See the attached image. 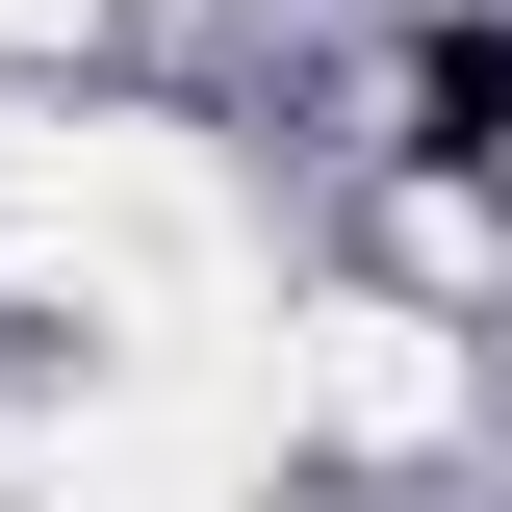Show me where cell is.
I'll use <instances>...</instances> for the list:
<instances>
[{"label": "cell", "instance_id": "6da1fadb", "mask_svg": "<svg viewBox=\"0 0 512 512\" xmlns=\"http://www.w3.org/2000/svg\"><path fill=\"white\" fill-rule=\"evenodd\" d=\"M231 256H256V205H231V154L205 128H128V103H0V282L26 308H231Z\"/></svg>", "mask_w": 512, "mask_h": 512}, {"label": "cell", "instance_id": "7a4b0ae2", "mask_svg": "<svg viewBox=\"0 0 512 512\" xmlns=\"http://www.w3.org/2000/svg\"><path fill=\"white\" fill-rule=\"evenodd\" d=\"M256 359H282V436H359V461H436L461 410H487V359H461L436 308H282Z\"/></svg>", "mask_w": 512, "mask_h": 512}]
</instances>
